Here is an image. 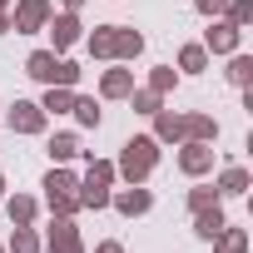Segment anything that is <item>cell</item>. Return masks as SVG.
<instances>
[{
	"label": "cell",
	"instance_id": "obj_16",
	"mask_svg": "<svg viewBox=\"0 0 253 253\" xmlns=\"http://www.w3.org/2000/svg\"><path fill=\"white\" fill-rule=\"evenodd\" d=\"M218 228H223V209H218V204H209V209L194 213V233H199V238H213Z\"/></svg>",
	"mask_w": 253,
	"mask_h": 253
},
{
	"label": "cell",
	"instance_id": "obj_15",
	"mask_svg": "<svg viewBox=\"0 0 253 253\" xmlns=\"http://www.w3.org/2000/svg\"><path fill=\"white\" fill-rule=\"evenodd\" d=\"M50 35H55V50H70V45L80 40V20H75V10H70V15H60V20L50 25Z\"/></svg>",
	"mask_w": 253,
	"mask_h": 253
},
{
	"label": "cell",
	"instance_id": "obj_31",
	"mask_svg": "<svg viewBox=\"0 0 253 253\" xmlns=\"http://www.w3.org/2000/svg\"><path fill=\"white\" fill-rule=\"evenodd\" d=\"M99 253H124V248L119 243H99Z\"/></svg>",
	"mask_w": 253,
	"mask_h": 253
},
{
	"label": "cell",
	"instance_id": "obj_9",
	"mask_svg": "<svg viewBox=\"0 0 253 253\" xmlns=\"http://www.w3.org/2000/svg\"><path fill=\"white\" fill-rule=\"evenodd\" d=\"M50 253H84V248H80V228H75L70 218H55V228H50Z\"/></svg>",
	"mask_w": 253,
	"mask_h": 253
},
{
	"label": "cell",
	"instance_id": "obj_5",
	"mask_svg": "<svg viewBox=\"0 0 253 253\" xmlns=\"http://www.w3.org/2000/svg\"><path fill=\"white\" fill-rule=\"evenodd\" d=\"M109 184H114V164L94 159V164H89V174H84V184H80V204L104 209V204H109Z\"/></svg>",
	"mask_w": 253,
	"mask_h": 253
},
{
	"label": "cell",
	"instance_id": "obj_33",
	"mask_svg": "<svg viewBox=\"0 0 253 253\" xmlns=\"http://www.w3.org/2000/svg\"><path fill=\"white\" fill-rule=\"evenodd\" d=\"M5 30H10V20H5V15H0V35H5Z\"/></svg>",
	"mask_w": 253,
	"mask_h": 253
},
{
	"label": "cell",
	"instance_id": "obj_4",
	"mask_svg": "<svg viewBox=\"0 0 253 253\" xmlns=\"http://www.w3.org/2000/svg\"><path fill=\"white\" fill-rule=\"evenodd\" d=\"M45 199H50V209H55L60 218H70V213L80 209V179L65 174V169H50V179H45Z\"/></svg>",
	"mask_w": 253,
	"mask_h": 253
},
{
	"label": "cell",
	"instance_id": "obj_6",
	"mask_svg": "<svg viewBox=\"0 0 253 253\" xmlns=\"http://www.w3.org/2000/svg\"><path fill=\"white\" fill-rule=\"evenodd\" d=\"M45 20H50V0H20V5H15V25H10V30L30 35V30H45Z\"/></svg>",
	"mask_w": 253,
	"mask_h": 253
},
{
	"label": "cell",
	"instance_id": "obj_29",
	"mask_svg": "<svg viewBox=\"0 0 253 253\" xmlns=\"http://www.w3.org/2000/svg\"><path fill=\"white\" fill-rule=\"evenodd\" d=\"M209 204H218V189H194V194H189V209H194V213L209 209Z\"/></svg>",
	"mask_w": 253,
	"mask_h": 253
},
{
	"label": "cell",
	"instance_id": "obj_13",
	"mask_svg": "<svg viewBox=\"0 0 253 253\" xmlns=\"http://www.w3.org/2000/svg\"><path fill=\"white\" fill-rule=\"evenodd\" d=\"M154 139H164V144L184 139V114H169V109H159V114H154Z\"/></svg>",
	"mask_w": 253,
	"mask_h": 253
},
{
	"label": "cell",
	"instance_id": "obj_22",
	"mask_svg": "<svg viewBox=\"0 0 253 253\" xmlns=\"http://www.w3.org/2000/svg\"><path fill=\"white\" fill-rule=\"evenodd\" d=\"M30 218H35V199L15 194V199H10V223H30Z\"/></svg>",
	"mask_w": 253,
	"mask_h": 253
},
{
	"label": "cell",
	"instance_id": "obj_17",
	"mask_svg": "<svg viewBox=\"0 0 253 253\" xmlns=\"http://www.w3.org/2000/svg\"><path fill=\"white\" fill-rule=\"evenodd\" d=\"M40 109H45V114H65V109H75V89H70V84H50V94H45Z\"/></svg>",
	"mask_w": 253,
	"mask_h": 253
},
{
	"label": "cell",
	"instance_id": "obj_21",
	"mask_svg": "<svg viewBox=\"0 0 253 253\" xmlns=\"http://www.w3.org/2000/svg\"><path fill=\"white\" fill-rule=\"evenodd\" d=\"M15 253H40V238L30 233V223H15V238H10Z\"/></svg>",
	"mask_w": 253,
	"mask_h": 253
},
{
	"label": "cell",
	"instance_id": "obj_3",
	"mask_svg": "<svg viewBox=\"0 0 253 253\" xmlns=\"http://www.w3.org/2000/svg\"><path fill=\"white\" fill-rule=\"evenodd\" d=\"M25 75H35L40 84H70V89H75V80H80V65H70V60H55V50H35V55L25 60Z\"/></svg>",
	"mask_w": 253,
	"mask_h": 253
},
{
	"label": "cell",
	"instance_id": "obj_36",
	"mask_svg": "<svg viewBox=\"0 0 253 253\" xmlns=\"http://www.w3.org/2000/svg\"><path fill=\"white\" fill-rule=\"evenodd\" d=\"M0 253H5V248H0Z\"/></svg>",
	"mask_w": 253,
	"mask_h": 253
},
{
	"label": "cell",
	"instance_id": "obj_28",
	"mask_svg": "<svg viewBox=\"0 0 253 253\" xmlns=\"http://www.w3.org/2000/svg\"><path fill=\"white\" fill-rule=\"evenodd\" d=\"M134 109H139V114H159V94H154V89H139V94H134Z\"/></svg>",
	"mask_w": 253,
	"mask_h": 253
},
{
	"label": "cell",
	"instance_id": "obj_10",
	"mask_svg": "<svg viewBox=\"0 0 253 253\" xmlns=\"http://www.w3.org/2000/svg\"><path fill=\"white\" fill-rule=\"evenodd\" d=\"M179 164H184V174H204V169H213V149L199 144V139H189L184 154H179Z\"/></svg>",
	"mask_w": 253,
	"mask_h": 253
},
{
	"label": "cell",
	"instance_id": "obj_7",
	"mask_svg": "<svg viewBox=\"0 0 253 253\" xmlns=\"http://www.w3.org/2000/svg\"><path fill=\"white\" fill-rule=\"evenodd\" d=\"M10 129H15V134H40V129H45V109L30 104V99H15V109H10Z\"/></svg>",
	"mask_w": 253,
	"mask_h": 253
},
{
	"label": "cell",
	"instance_id": "obj_25",
	"mask_svg": "<svg viewBox=\"0 0 253 253\" xmlns=\"http://www.w3.org/2000/svg\"><path fill=\"white\" fill-rule=\"evenodd\" d=\"M179 65H184V70H204V65H209V50H204V45H184Z\"/></svg>",
	"mask_w": 253,
	"mask_h": 253
},
{
	"label": "cell",
	"instance_id": "obj_8",
	"mask_svg": "<svg viewBox=\"0 0 253 253\" xmlns=\"http://www.w3.org/2000/svg\"><path fill=\"white\" fill-rule=\"evenodd\" d=\"M109 204H114L119 213H129V218H134V213H149V204H154V194L134 184V189H119V194H109Z\"/></svg>",
	"mask_w": 253,
	"mask_h": 253
},
{
	"label": "cell",
	"instance_id": "obj_32",
	"mask_svg": "<svg viewBox=\"0 0 253 253\" xmlns=\"http://www.w3.org/2000/svg\"><path fill=\"white\" fill-rule=\"evenodd\" d=\"M80 5H84V0H65V10H80Z\"/></svg>",
	"mask_w": 253,
	"mask_h": 253
},
{
	"label": "cell",
	"instance_id": "obj_35",
	"mask_svg": "<svg viewBox=\"0 0 253 253\" xmlns=\"http://www.w3.org/2000/svg\"><path fill=\"white\" fill-rule=\"evenodd\" d=\"M0 10H5V0H0Z\"/></svg>",
	"mask_w": 253,
	"mask_h": 253
},
{
	"label": "cell",
	"instance_id": "obj_11",
	"mask_svg": "<svg viewBox=\"0 0 253 253\" xmlns=\"http://www.w3.org/2000/svg\"><path fill=\"white\" fill-rule=\"evenodd\" d=\"M209 50H213V55H233V50H238V25L218 20V25L209 30Z\"/></svg>",
	"mask_w": 253,
	"mask_h": 253
},
{
	"label": "cell",
	"instance_id": "obj_1",
	"mask_svg": "<svg viewBox=\"0 0 253 253\" xmlns=\"http://www.w3.org/2000/svg\"><path fill=\"white\" fill-rule=\"evenodd\" d=\"M89 50H94L99 60H134V55L144 50V35L129 30V25H99V30L89 35Z\"/></svg>",
	"mask_w": 253,
	"mask_h": 253
},
{
	"label": "cell",
	"instance_id": "obj_14",
	"mask_svg": "<svg viewBox=\"0 0 253 253\" xmlns=\"http://www.w3.org/2000/svg\"><path fill=\"white\" fill-rule=\"evenodd\" d=\"M99 89H104V99H124V94H134V75L129 70H109L99 80Z\"/></svg>",
	"mask_w": 253,
	"mask_h": 253
},
{
	"label": "cell",
	"instance_id": "obj_30",
	"mask_svg": "<svg viewBox=\"0 0 253 253\" xmlns=\"http://www.w3.org/2000/svg\"><path fill=\"white\" fill-rule=\"evenodd\" d=\"M223 5H228V0H199V10H204V15H218Z\"/></svg>",
	"mask_w": 253,
	"mask_h": 253
},
{
	"label": "cell",
	"instance_id": "obj_20",
	"mask_svg": "<svg viewBox=\"0 0 253 253\" xmlns=\"http://www.w3.org/2000/svg\"><path fill=\"white\" fill-rule=\"evenodd\" d=\"M218 194H248V169H228L218 179Z\"/></svg>",
	"mask_w": 253,
	"mask_h": 253
},
{
	"label": "cell",
	"instance_id": "obj_27",
	"mask_svg": "<svg viewBox=\"0 0 253 253\" xmlns=\"http://www.w3.org/2000/svg\"><path fill=\"white\" fill-rule=\"evenodd\" d=\"M149 89H154V94L174 89V70H169V65H159V70H154V80H149Z\"/></svg>",
	"mask_w": 253,
	"mask_h": 253
},
{
	"label": "cell",
	"instance_id": "obj_2",
	"mask_svg": "<svg viewBox=\"0 0 253 253\" xmlns=\"http://www.w3.org/2000/svg\"><path fill=\"white\" fill-rule=\"evenodd\" d=\"M154 164H159V139L139 134V139L124 144V154H119V169H114V174H124L129 184H144V179L154 174Z\"/></svg>",
	"mask_w": 253,
	"mask_h": 253
},
{
	"label": "cell",
	"instance_id": "obj_34",
	"mask_svg": "<svg viewBox=\"0 0 253 253\" xmlns=\"http://www.w3.org/2000/svg\"><path fill=\"white\" fill-rule=\"evenodd\" d=\"M0 194H5V179H0Z\"/></svg>",
	"mask_w": 253,
	"mask_h": 253
},
{
	"label": "cell",
	"instance_id": "obj_23",
	"mask_svg": "<svg viewBox=\"0 0 253 253\" xmlns=\"http://www.w3.org/2000/svg\"><path fill=\"white\" fill-rule=\"evenodd\" d=\"M223 10H228V25H238V30H243V25L253 20V0H233V5H223Z\"/></svg>",
	"mask_w": 253,
	"mask_h": 253
},
{
	"label": "cell",
	"instance_id": "obj_26",
	"mask_svg": "<svg viewBox=\"0 0 253 253\" xmlns=\"http://www.w3.org/2000/svg\"><path fill=\"white\" fill-rule=\"evenodd\" d=\"M228 80H233V84H248V80H253V60H248V55H233V65H228Z\"/></svg>",
	"mask_w": 253,
	"mask_h": 253
},
{
	"label": "cell",
	"instance_id": "obj_19",
	"mask_svg": "<svg viewBox=\"0 0 253 253\" xmlns=\"http://www.w3.org/2000/svg\"><path fill=\"white\" fill-rule=\"evenodd\" d=\"M75 154H80V139H75V134H55V139H50V159H55V164H65V159H75Z\"/></svg>",
	"mask_w": 253,
	"mask_h": 253
},
{
	"label": "cell",
	"instance_id": "obj_24",
	"mask_svg": "<svg viewBox=\"0 0 253 253\" xmlns=\"http://www.w3.org/2000/svg\"><path fill=\"white\" fill-rule=\"evenodd\" d=\"M75 119L84 124V129H94V124H99V104L94 99H75Z\"/></svg>",
	"mask_w": 253,
	"mask_h": 253
},
{
	"label": "cell",
	"instance_id": "obj_18",
	"mask_svg": "<svg viewBox=\"0 0 253 253\" xmlns=\"http://www.w3.org/2000/svg\"><path fill=\"white\" fill-rule=\"evenodd\" d=\"M213 243H218V253H248V233L243 228H228V223L213 233Z\"/></svg>",
	"mask_w": 253,
	"mask_h": 253
},
{
	"label": "cell",
	"instance_id": "obj_12",
	"mask_svg": "<svg viewBox=\"0 0 253 253\" xmlns=\"http://www.w3.org/2000/svg\"><path fill=\"white\" fill-rule=\"evenodd\" d=\"M184 139H199V144H209V139H218V124H213L209 114H184Z\"/></svg>",
	"mask_w": 253,
	"mask_h": 253
}]
</instances>
